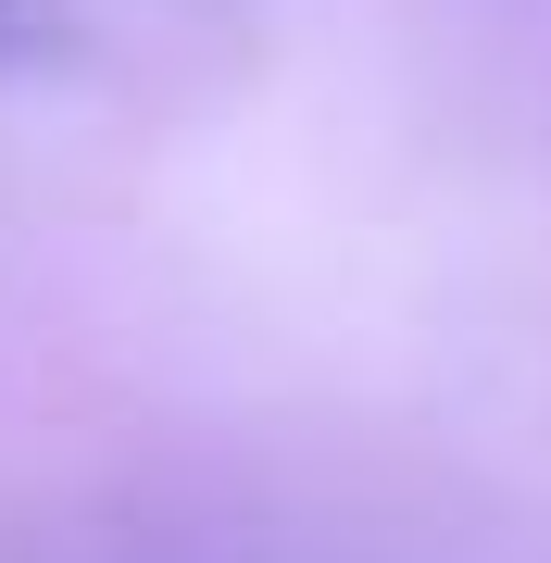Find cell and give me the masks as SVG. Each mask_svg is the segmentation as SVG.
<instances>
[{
  "label": "cell",
  "instance_id": "obj_1",
  "mask_svg": "<svg viewBox=\"0 0 551 563\" xmlns=\"http://www.w3.org/2000/svg\"><path fill=\"white\" fill-rule=\"evenodd\" d=\"M0 38H25V13H13V0H0Z\"/></svg>",
  "mask_w": 551,
  "mask_h": 563
}]
</instances>
